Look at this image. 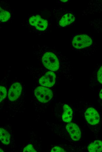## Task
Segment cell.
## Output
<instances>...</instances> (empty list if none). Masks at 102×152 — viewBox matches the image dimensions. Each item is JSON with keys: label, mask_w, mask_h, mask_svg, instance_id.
I'll use <instances>...</instances> for the list:
<instances>
[{"label": "cell", "mask_w": 102, "mask_h": 152, "mask_svg": "<svg viewBox=\"0 0 102 152\" xmlns=\"http://www.w3.org/2000/svg\"><path fill=\"white\" fill-rule=\"evenodd\" d=\"M92 43L91 38L86 34H80L73 38L72 44L76 49H79L90 46Z\"/></svg>", "instance_id": "obj_3"}, {"label": "cell", "mask_w": 102, "mask_h": 152, "mask_svg": "<svg viewBox=\"0 0 102 152\" xmlns=\"http://www.w3.org/2000/svg\"><path fill=\"white\" fill-rule=\"evenodd\" d=\"M61 1H62L65 2L67 1V0H61Z\"/></svg>", "instance_id": "obj_19"}, {"label": "cell", "mask_w": 102, "mask_h": 152, "mask_svg": "<svg viewBox=\"0 0 102 152\" xmlns=\"http://www.w3.org/2000/svg\"><path fill=\"white\" fill-rule=\"evenodd\" d=\"M23 152H36L37 151L34 149L32 145H28L23 149Z\"/></svg>", "instance_id": "obj_15"}, {"label": "cell", "mask_w": 102, "mask_h": 152, "mask_svg": "<svg viewBox=\"0 0 102 152\" xmlns=\"http://www.w3.org/2000/svg\"><path fill=\"white\" fill-rule=\"evenodd\" d=\"M56 75L52 71H48L39 79V84L44 87H50L55 84Z\"/></svg>", "instance_id": "obj_5"}, {"label": "cell", "mask_w": 102, "mask_h": 152, "mask_svg": "<svg viewBox=\"0 0 102 152\" xmlns=\"http://www.w3.org/2000/svg\"><path fill=\"white\" fill-rule=\"evenodd\" d=\"M0 152H4L3 150L2 149H1V148L0 149Z\"/></svg>", "instance_id": "obj_20"}, {"label": "cell", "mask_w": 102, "mask_h": 152, "mask_svg": "<svg viewBox=\"0 0 102 152\" xmlns=\"http://www.w3.org/2000/svg\"><path fill=\"white\" fill-rule=\"evenodd\" d=\"M99 96L100 98L102 99V89L100 91L99 93Z\"/></svg>", "instance_id": "obj_18"}, {"label": "cell", "mask_w": 102, "mask_h": 152, "mask_svg": "<svg viewBox=\"0 0 102 152\" xmlns=\"http://www.w3.org/2000/svg\"><path fill=\"white\" fill-rule=\"evenodd\" d=\"M10 137V135L8 132L3 128H0V139L2 143L6 145L9 144Z\"/></svg>", "instance_id": "obj_12"}, {"label": "cell", "mask_w": 102, "mask_h": 152, "mask_svg": "<svg viewBox=\"0 0 102 152\" xmlns=\"http://www.w3.org/2000/svg\"><path fill=\"white\" fill-rule=\"evenodd\" d=\"M10 17V14L9 12L4 10L0 7V21L4 22L8 20Z\"/></svg>", "instance_id": "obj_13"}, {"label": "cell", "mask_w": 102, "mask_h": 152, "mask_svg": "<svg viewBox=\"0 0 102 152\" xmlns=\"http://www.w3.org/2000/svg\"><path fill=\"white\" fill-rule=\"evenodd\" d=\"M75 17L71 13H67L64 15L60 19L59 25L61 26L64 27L68 25L75 20Z\"/></svg>", "instance_id": "obj_10"}, {"label": "cell", "mask_w": 102, "mask_h": 152, "mask_svg": "<svg viewBox=\"0 0 102 152\" xmlns=\"http://www.w3.org/2000/svg\"><path fill=\"white\" fill-rule=\"evenodd\" d=\"M7 91L5 87L4 86H0V102H1L6 97Z\"/></svg>", "instance_id": "obj_14"}, {"label": "cell", "mask_w": 102, "mask_h": 152, "mask_svg": "<svg viewBox=\"0 0 102 152\" xmlns=\"http://www.w3.org/2000/svg\"><path fill=\"white\" fill-rule=\"evenodd\" d=\"M87 149L90 152H100L102 151V141L97 140L90 143Z\"/></svg>", "instance_id": "obj_11"}, {"label": "cell", "mask_w": 102, "mask_h": 152, "mask_svg": "<svg viewBox=\"0 0 102 152\" xmlns=\"http://www.w3.org/2000/svg\"><path fill=\"white\" fill-rule=\"evenodd\" d=\"M63 113L62 117L63 121L66 122H70L72 118V111L71 108L67 105L63 106Z\"/></svg>", "instance_id": "obj_9"}, {"label": "cell", "mask_w": 102, "mask_h": 152, "mask_svg": "<svg viewBox=\"0 0 102 152\" xmlns=\"http://www.w3.org/2000/svg\"><path fill=\"white\" fill-rule=\"evenodd\" d=\"M97 78L99 82L102 84V66L100 67L98 72Z\"/></svg>", "instance_id": "obj_16"}, {"label": "cell", "mask_w": 102, "mask_h": 152, "mask_svg": "<svg viewBox=\"0 0 102 152\" xmlns=\"http://www.w3.org/2000/svg\"><path fill=\"white\" fill-rule=\"evenodd\" d=\"M85 116L87 122L91 125H95L99 122V115L93 108L90 107L87 109L85 113Z\"/></svg>", "instance_id": "obj_6"}, {"label": "cell", "mask_w": 102, "mask_h": 152, "mask_svg": "<svg viewBox=\"0 0 102 152\" xmlns=\"http://www.w3.org/2000/svg\"><path fill=\"white\" fill-rule=\"evenodd\" d=\"M34 94L38 100L42 103L49 101L53 96L50 89L42 86H39L36 88L34 91Z\"/></svg>", "instance_id": "obj_2"}, {"label": "cell", "mask_w": 102, "mask_h": 152, "mask_svg": "<svg viewBox=\"0 0 102 152\" xmlns=\"http://www.w3.org/2000/svg\"><path fill=\"white\" fill-rule=\"evenodd\" d=\"M21 84L18 82L13 84L11 86L8 92L9 99L13 101L17 99L20 96L22 91Z\"/></svg>", "instance_id": "obj_7"}, {"label": "cell", "mask_w": 102, "mask_h": 152, "mask_svg": "<svg viewBox=\"0 0 102 152\" xmlns=\"http://www.w3.org/2000/svg\"><path fill=\"white\" fill-rule=\"evenodd\" d=\"M51 152H66L62 148L56 146L53 147L51 150Z\"/></svg>", "instance_id": "obj_17"}, {"label": "cell", "mask_w": 102, "mask_h": 152, "mask_svg": "<svg viewBox=\"0 0 102 152\" xmlns=\"http://www.w3.org/2000/svg\"><path fill=\"white\" fill-rule=\"evenodd\" d=\"M44 66L52 71H56L59 68V63L57 57L51 52L45 53L42 58Z\"/></svg>", "instance_id": "obj_1"}, {"label": "cell", "mask_w": 102, "mask_h": 152, "mask_svg": "<svg viewBox=\"0 0 102 152\" xmlns=\"http://www.w3.org/2000/svg\"><path fill=\"white\" fill-rule=\"evenodd\" d=\"M30 24L35 27L38 30L44 31L47 26V21L41 18L39 15L33 16L29 19Z\"/></svg>", "instance_id": "obj_4"}, {"label": "cell", "mask_w": 102, "mask_h": 152, "mask_svg": "<svg viewBox=\"0 0 102 152\" xmlns=\"http://www.w3.org/2000/svg\"><path fill=\"white\" fill-rule=\"evenodd\" d=\"M66 129L71 139L74 141H78L81 137V132L79 127L75 124L70 123L66 126Z\"/></svg>", "instance_id": "obj_8"}]
</instances>
